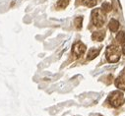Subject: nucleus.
Segmentation results:
<instances>
[{"mask_svg":"<svg viewBox=\"0 0 125 116\" xmlns=\"http://www.w3.org/2000/svg\"><path fill=\"white\" fill-rule=\"evenodd\" d=\"M107 100H108V102L110 103L111 106H113V107H119L124 102V96H123V94L121 92H118V91L112 92L109 95Z\"/></svg>","mask_w":125,"mask_h":116,"instance_id":"nucleus-1","label":"nucleus"},{"mask_svg":"<svg viewBox=\"0 0 125 116\" xmlns=\"http://www.w3.org/2000/svg\"><path fill=\"white\" fill-rule=\"evenodd\" d=\"M106 58L110 63H115L120 59V50L116 45H110L106 49Z\"/></svg>","mask_w":125,"mask_h":116,"instance_id":"nucleus-2","label":"nucleus"},{"mask_svg":"<svg viewBox=\"0 0 125 116\" xmlns=\"http://www.w3.org/2000/svg\"><path fill=\"white\" fill-rule=\"evenodd\" d=\"M92 22L96 27H102L104 26L105 22V16L103 10L101 9H95L92 12Z\"/></svg>","mask_w":125,"mask_h":116,"instance_id":"nucleus-3","label":"nucleus"},{"mask_svg":"<svg viewBox=\"0 0 125 116\" xmlns=\"http://www.w3.org/2000/svg\"><path fill=\"white\" fill-rule=\"evenodd\" d=\"M86 51V45L81 42V41H78L76 42L73 47H72V53L76 56V57H80L81 55L84 54V52Z\"/></svg>","mask_w":125,"mask_h":116,"instance_id":"nucleus-4","label":"nucleus"},{"mask_svg":"<svg viewBox=\"0 0 125 116\" xmlns=\"http://www.w3.org/2000/svg\"><path fill=\"white\" fill-rule=\"evenodd\" d=\"M115 86L118 89L125 91V72L122 73L116 80H115Z\"/></svg>","mask_w":125,"mask_h":116,"instance_id":"nucleus-5","label":"nucleus"},{"mask_svg":"<svg viewBox=\"0 0 125 116\" xmlns=\"http://www.w3.org/2000/svg\"><path fill=\"white\" fill-rule=\"evenodd\" d=\"M105 37V33L104 31H97V32H94L92 35L93 39H95L97 41H102Z\"/></svg>","mask_w":125,"mask_h":116,"instance_id":"nucleus-6","label":"nucleus"},{"mask_svg":"<svg viewBox=\"0 0 125 116\" xmlns=\"http://www.w3.org/2000/svg\"><path fill=\"white\" fill-rule=\"evenodd\" d=\"M108 27H109V30L111 32H116L119 28V22L115 19H111L109 21V24H108Z\"/></svg>","mask_w":125,"mask_h":116,"instance_id":"nucleus-7","label":"nucleus"},{"mask_svg":"<svg viewBox=\"0 0 125 116\" xmlns=\"http://www.w3.org/2000/svg\"><path fill=\"white\" fill-rule=\"evenodd\" d=\"M100 49H92L90 50V52L88 53V56H87V59L88 60H93L100 54Z\"/></svg>","mask_w":125,"mask_h":116,"instance_id":"nucleus-8","label":"nucleus"},{"mask_svg":"<svg viewBox=\"0 0 125 116\" xmlns=\"http://www.w3.org/2000/svg\"><path fill=\"white\" fill-rule=\"evenodd\" d=\"M79 2L81 4H84V5L88 6V7H94L97 4L98 0H79Z\"/></svg>","mask_w":125,"mask_h":116,"instance_id":"nucleus-9","label":"nucleus"},{"mask_svg":"<svg viewBox=\"0 0 125 116\" xmlns=\"http://www.w3.org/2000/svg\"><path fill=\"white\" fill-rule=\"evenodd\" d=\"M116 39H117V41L119 42V43H121V44H123V43H125V32H119L118 34H117V37H116Z\"/></svg>","mask_w":125,"mask_h":116,"instance_id":"nucleus-10","label":"nucleus"},{"mask_svg":"<svg viewBox=\"0 0 125 116\" xmlns=\"http://www.w3.org/2000/svg\"><path fill=\"white\" fill-rule=\"evenodd\" d=\"M68 4H69V0H58V2H57V6L62 9L66 8Z\"/></svg>","mask_w":125,"mask_h":116,"instance_id":"nucleus-11","label":"nucleus"},{"mask_svg":"<svg viewBox=\"0 0 125 116\" xmlns=\"http://www.w3.org/2000/svg\"><path fill=\"white\" fill-rule=\"evenodd\" d=\"M102 8H103V11H104V12H110L111 9H112L111 4H110V3H107V2H104V3L103 4Z\"/></svg>","mask_w":125,"mask_h":116,"instance_id":"nucleus-12","label":"nucleus"},{"mask_svg":"<svg viewBox=\"0 0 125 116\" xmlns=\"http://www.w3.org/2000/svg\"><path fill=\"white\" fill-rule=\"evenodd\" d=\"M82 22H83V17H78L75 19V27L77 29L82 28Z\"/></svg>","mask_w":125,"mask_h":116,"instance_id":"nucleus-13","label":"nucleus"},{"mask_svg":"<svg viewBox=\"0 0 125 116\" xmlns=\"http://www.w3.org/2000/svg\"><path fill=\"white\" fill-rule=\"evenodd\" d=\"M122 52H123V54L125 55V46H123V48H122Z\"/></svg>","mask_w":125,"mask_h":116,"instance_id":"nucleus-14","label":"nucleus"}]
</instances>
